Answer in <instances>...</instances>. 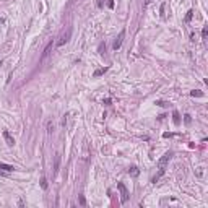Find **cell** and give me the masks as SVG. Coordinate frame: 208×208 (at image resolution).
Returning <instances> with one entry per match:
<instances>
[{"mask_svg": "<svg viewBox=\"0 0 208 208\" xmlns=\"http://www.w3.org/2000/svg\"><path fill=\"white\" fill-rule=\"evenodd\" d=\"M171 156H172V153H166V155H164V156L161 158V160L158 161V169H160V172H158V174H156L155 177H153V182H155V184H156L158 181H160V177H161V176L164 174V171H166V164L169 163Z\"/></svg>", "mask_w": 208, "mask_h": 208, "instance_id": "6da1fadb", "label": "cell"}, {"mask_svg": "<svg viewBox=\"0 0 208 208\" xmlns=\"http://www.w3.org/2000/svg\"><path fill=\"white\" fill-rule=\"evenodd\" d=\"M70 38H72V28H67L65 31L60 34V38H59V41H57V47H64L67 42L70 41Z\"/></svg>", "mask_w": 208, "mask_h": 208, "instance_id": "7a4b0ae2", "label": "cell"}, {"mask_svg": "<svg viewBox=\"0 0 208 208\" xmlns=\"http://www.w3.org/2000/svg\"><path fill=\"white\" fill-rule=\"evenodd\" d=\"M117 189H119V192H120V200H122V203H125V202L128 200V190H127V187L122 184V182H117Z\"/></svg>", "mask_w": 208, "mask_h": 208, "instance_id": "3957f363", "label": "cell"}, {"mask_svg": "<svg viewBox=\"0 0 208 208\" xmlns=\"http://www.w3.org/2000/svg\"><path fill=\"white\" fill-rule=\"evenodd\" d=\"M52 49H54V41H51V42H49V44L46 46V49L42 51V56H41V59H39V62H44V60L49 57V54H51V51H52Z\"/></svg>", "mask_w": 208, "mask_h": 208, "instance_id": "277c9868", "label": "cell"}, {"mask_svg": "<svg viewBox=\"0 0 208 208\" xmlns=\"http://www.w3.org/2000/svg\"><path fill=\"white\" fill-rule=\"evenodd\" d=\"M124 38H125V31H124V29H122V31L119 33V36H117V38H115L114 44H112L114 51H117V49H120V46H122V41H124Z\"/></svg>", "mask_w": 208, "mask_h": 208, "instance_id": "5b68a950", "label": "cell"}, {"mask_svg": "<svg viewBox=\"0 0 208 208\" xmlns=\"http://www.w3.org/2000/svg\"><path fill=\"white\" fill-rule=\"evenodd\" d=\"M3 138H5V142H7V145H8V146H13V145H15V140H13V137H11L7 130L3 132Z\"/></svg>", "mask_w": 208, "mask_h": 208, "instance_id": "8992f818", "label": "cell"}, {"mask_svg": "<svg viewBox=\"0 0 208 208\" xmlns=\"http://www.w3.org/2000/svg\"><path fill=\"white\" fill-rule=\"evenodd\" d=\"M59 168H60V155H56V158H54V174L59 172Z\"/></svg>", "mask_w": 208, "mask_h": 208, "instance_id": "52a82bcc", "label": "cell"}, {"mask_svg": "<svg viewBox=\"0 0 208 208\" xmlns=\"http://www.w3.org/2000/svg\"><path fill=\"white\" fill-rule=\"evenodd\" d=\"M15 168L13 166H10V164H3V163H0V171H5V172H11Z\"/></svg>", "mask_w": 208, "mask_h": 208, "instance_id": "ba28073f", "label": "cell"}, {"mask_svg": "<svg viewBox=\"0 0 208 208\" xmlns=\"http://www.w3.org/2000/svg\"><path fill=\"white\" fill-rule=\"evenodd\" d=\"M54 130H56V125H54V122H52V120H47V133H49V135H52Z\"/></svg>", "mask_w": 208, "mask_h": 208, "instance_id": "9c48e42d", "label": "cell"}, {"mask_svg": "<svg viewBox=\"0 0 208 208\" xmlns=\"http://www.w3.org/2000/svg\"><path fill=\"white\" fill-rule=\"evenodd\" d=\"M172 120H174V124H176V125H179V124H181V115H179V112H177V111H174V112H172Z\"/></svg>", "mask_w": 208, "mask_h": 208, "instance_id": "30bf717a", "label": "cell"}, {"mask_svg": "<svg viewBox=\"0 0 208 208\" xmlns=\"http://www.w3.org/2000/svg\"><path fill=\"white\" fill-rule=\"evenodd\" d=\"M190 96H197V98H202L203 96V91H200V89H193V91H190Z\"/></svg>", "mask_w": 208, "mask_h": 208, "instance_id": "8fae6325", "label": "cell"}, {"mask_svg": "<svg viewBox=\"0 0 208 208\" xmlns=\"http://www.w3.org/2000/svg\"><path fill=\"white\" fill-rule=\"evenodd\" d=\"M107 72V68L104 67V68H98L96 72H94V77H101V75H104V73Z\"/></svg>", "mask_w": 208, "mask_h": 208, "instance_id": "7c38bea8", "label": "cell"}, {"mask_svg": "<svg viewBox=\"0 0 208 208\" xmlns=\"http://www.w3.org/2000/svg\"><path fill=\"white\" fill-rule=\"evenodd\" d=\"M192 15H193V11L189 10V11H187V16H185V23H189V21L192 20Z\"/></svg>", "mask_w": 208, "mask_h": 208, "instance_id": "4fadbf2b", "label": "cell"}, {"mask_svg": "<svg viewBox=\"0 0 208 208\" xmlns=\"http://www.w3.org/2000/svg\"><path fill=\"white\" fill-rule=\"evenodd\" d=\"M41 187L44 189V190L47 189V181H46V177H42V179H41Z\"/></svg>", "mask_w": 208, "mask_h": 208, "instance_id": "5bb4252c", "label": "cell"}, {"mask_svg": "<svg viewBox=\"0 0 208 208\" xmlns=\"http://www.w3.org/2000/svg\"><path fill=\"white\" fill-rule=\"evenodd\" d=\"M128 172H130L132 176H138V169L133 166V168H130V171H128Z\"/></svg>", "mask_w": 208, "mask_h": 208, "instance_id": "9a60e30c", "label": "cell"}, {"mask_svg": "<svg viewBox=\"0 0 208 208\" xmlns=\"http://www.w3.org/2000/svg\"><path fill=\"white\" fill-rule=\"evenodd\" d=\"M104 51H106V44L101 42V44H99V54H104Z\"/></svg>", "mask_w": 208, "mask_h": 208, "instance_id": "2e32d148", "label": "cell"}, {"mask_svg": "<svg viewBox=\"0 0 208 208\" xmlns=\"http://www.w3.org/2000/svg\"><path fill=\"white\" fill-rule=\"evenodd\" d=\"M206 36H208V28H203V29H202V38H206Z\"/></svg>", "mask_w": 208, "mask_h": 208, "instance_id": "e0dca14e", "label": "cell"}, {"mask_svg": "<svg viewBox=\"0 0 208 208\" xmlns=\"http://www.w3.org/2000/svg\"><path fill=\"white\" fill-rule=\"evenodd\" d=\"M80 205H81V206H85V205H86V200H85V197H83V195H80Z\"/></svg>", "mask_w": 208, "mask_h": 208, "instance_id": "ac0fdd59", "label": "cell"}, {"mask_svg": "<svg viewBox=\"0 0 208 208\" xmlns=\"http://www.w3.org/2000/svg\"><path fill=\"white\" fill-rule=\"evenodd\" d=\"M107 5H109V8H114V0H109Z\"/></svg>", "mask_w": 208, "mask_h": 208, "instance_id": "d6986e66", "label": "cell"}, {"mask_svg": "<svg viewBox=\"0 0 208 208\" xmlns=\"http://www.w3.org/2000/svg\"><path fill=\"white\" fill-rule=\"evenodd\" d=\"M185 122H187V124H190V115H189V114H185Z\"/></svg>", "mask_w": 208, "mask_h": 208, "instance_id": "ffe728a7", "label": "cell"}, {"mask_svg": "<svg viewBox=\"0 0 208 208\" xmlns=\"http://www.w3.org/2000/svg\"><path fill=\"white\" fill-rule=\"evenodd\" d=\"M150 2H151V0H145V5H148Z\"/></svg>", "mask_w": 208, "mask_h": 208, "instance_id": "44dd1931", "label": "cell"}, {"mask_svg": "<svg viewBox=\"0 0 208 208\" xmlns=\"http://www.w3.org/2000/svg\"><path fill=\"white\" fill-rule=\"evenodd\" d=\"M0 65H2V62H0Z\"/></svg>", "mask_w": 208, "mask_h": 208, "instance_id": "7402d4cb", "label": "cell"}]
</instances>
